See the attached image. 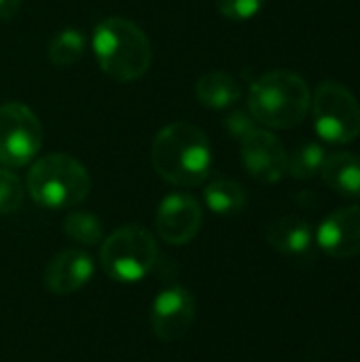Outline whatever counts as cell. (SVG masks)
<instances>
[{"label":"cell","mask_w":360,"mask_h":362,"mask_svg":"<svg viewBox=\"0 0 360 362\" xmlns=\"http://www.w3.org/2000/svg\"><path fill=\"white\" fill-rule=\"evenodd\" d=\"M204 199H206V206L214 214H223V216L238 214L248 204V195H246L244 187L231 178H216V180L208 182V187L204 191Z\"/></svg>","instance_id":"obj_16"},{"label":"cell","mask_w":360,"mask_h":362,"mask_svg":"<svg viewBox=\"0 0 360 362\" xmlns=\"http://www.w3.org/2000/svg\"><path fill=\"white\" fill-rule=\"evenodd\" d=\"M159 257L157 242L151 231L138 225H127L112 231L100 250V261L106 276L115 282H140L155 267Z\"/></svg>","instance_id":"obj_5"},{"label":"cell","mask_w":360,"mask_h":362,"mask_svg":"<svg viewBox=\"0 0 360 362\" xmlns=\"http://www.w3.org/2000/svg\"><path fill=\"white\" fill-rule=\"evenodd\" d=\"M312 104V91L303 76L291 70H272L259 76L248 91V112L272 129L297 127Z\"/></svg>","instance_id":"obj_2"},{"label":"cell","mask_w":360,"mask_h":362,"mask_svg":"<svg viewBox=\"0 0 360 362\" xmlns=\"http://www.w3.org/2000/svg\"><path fill=\"white\" fill-rule=\"evenodd\" d=\"M42 144L38 117L21 102L0 106V163L4 168L28 165Z\"/></svg>","instance_id":"obj_7"},{"label":"cell","mask_w":360,"mask_h":362,"mask_svg":"<svg viewBox=\"0 0 360 362\" xmlns=\"http://www.w3.org/2000/svg\"><path fill=\"white\" fill-rule=\"evenodd\" d=\"M265 240L282 255H303L314 242V231L299 216H280L265 227Z\"/></svg>","instance_id":"obj_13"},{"label":"cell","mask_w":360,"mask_h":362,"mask_svg":"<svg viewBox=\"0 0 360 362\" xmlns=\"http://www.w3.org/2000/svg\"><path fill=\"white\" fill-rule=\"evenodd\" d=\"M195 95L199 104L214 108V110H223V108L233 106L242 98V87H240V81L231 76L229 72L212 70L199 76L195 85Z\"/></svg>","instance_id":"obj_15"},{"label":"cell","mask_w":360,"mask_h":362,"mask_svg":"<svg viewBox=\"0 0 360 362\" xmlns=\"http://www.w3.org/2000/svg\"><path fill=\"white\" fill-rule=\"evenodd\" d=\"M240 151L246 172L259 182L274 185L286 176L289 153L274 134L257 127L240 140Z\"/></svg>","instance_id":"obj_8"},{"label":"cell","mask_w":360,"mask_h":362,"mask_svg":"<svg viewBox=\"0 0 360 362\" xmlns=\"http://www.w3.org/2000/svg\"><path fill=\"white\" fill-rule=\"evenodd\" d=\"M323 180L329 189L339 193L342 197L360 199V157L354 153H333L325 157L323 163Z\"/></svg>","instance_id":"obj_14"},{"label":"cell","mask_w":360,"mask_h":362,"mask_svg":"<svg viewBox=\"0 0 360 362\" xmlns=\"http://www.w3.org/2000/svg\"><path fill=\"white\" fill-rule=\"evenodd\" d=\"M204 212L199 202L187 193L168 195L157 210L155 227L163 242L172 246L189 244L202 229Z\"/></svg>","instance_id":"obj_10"},{"label":"cell","mask_w":360,"mask_h":362,"mask_svg":"<svg viewBox=\"0 0 360 362\" xmlns=\"http://www.w3.org/2000/svg\"><path fill=\"white\" fill-rule=\"evenodd\" d=\"M265 0H216V8L231 21H246L263 8Z\"/></svg>","instance_id":"obj_21"},{"label":"cell","mask_w":360,"mask_h":362,"mask_svg":"<svg viewBox=\"0 0 360 362\" xmlns=\"http://www.w3.org/2000/svg\"><path fill=\"white\" fill-rule=\"evenodd\" d=\"M85 53V36L74 28L57 32L49 42V62L57 68H68L76 64Z\"/></svg>","instance_id":"obj_17"},{"label":"cell","mask_w":360,"mask_h":362,"mask_svg":"<svg viewBox=\"0 0 360 362\" xmlns=\"http://www.w3.org/2000/svg\"><path fill=\"white\" fill-rule=\"evenodd\" d=\"M93 276V259L81 248H68L55 255L45 267V286L57 297L83 288Z\"/></svg>","instance_id":"obj_12"},{"label":"cell","mask_w":360,"mask_h":362,"mask_svg":"<svg viewBox=\"0 0 360 362\" xmlns=\"http://www.w3.org/2000/svg\"><path fill=\"white\" fill-rule=\"evenodd\" d=\"M21 6V0H0V21H11Z\"/></svg>","instance_id":"obj_23"},{"label":"cell","mask_w":360,"mask_h":362,"mask_svg":"<svg viewBox=\"0 0 360 362\" xmlns=\"http://www.w3.org/2000/svg\"><path fill=\"white\" fill-rule=\"evenodd\" d=\"M316 242L333 259H350L360 252V206L331 212L316 231Z\"/></svg>","instance_id":"obj_11"},{"label":"cell","mask_w":360,"mask_h":362,"mask_svg":"<svg viewBox=\"0 0 360 362\" xmlns=\"http://www.w3.org/2000/svg\"><path fill=\"white\" fill-rule=\"evenodd\" d=\"M151 161L155 172L170 185L197 187L212 168L210 140L197 125L176 121L166 125L153 140Z\"/></svg>","instance_id":"obj_1"},{"label":"cell","mask_w":360,"mask_h":362,"mask_svg":"<svg viewBox=\"0 0 360 362\" xmlns=\"http://www.w3.org/2000/svg\"><path fill=\"white\" fill-rule=\"evenodd\" d=\"M23 204V185L11 168H0V214H13Z\"/></svg>","instance_id":"obj_20"},{"label":"cell","mask_w":360,"mask_h":362,"mask_svg":"<svg viewBox=\"0 0 360 362\" xmlns=\"http://www.w3.org/2000/svg\"><path fill=\"white\" fill-rule=\"evenodd\" d=\"M195 320V299L182 286L161 291L151 305V329L161 341L182 339Z\"/></svg>","instance_id":"obj_9"},{"label":"cell","mask_w":360,"mask_h":362,"mask_svg":"<svg viewBox=\"0 0 360 362\" xmlns=\"http://www.w3.org/2000/svg\"><path fill=\"white\" fill-rule=\"evenodd\" d=\"M316 134L331 144H348L360 136V104L356 95L337 81H323L312 95Z\"/></svg>","instance_id":"obj_6"},{"label":"cell","mask_w":360,"mask_h":362,"mask_svg":"<svg viewBox=\"0 0 360 362\" xmlns=\"http://www.w3.org/2000/svg\"><path fill=\"white\" fill-rule=\"evenodd\" d=\"M25 187L36 204L59 210L79 206L89 195L91 178L79 159L66 153H53L40 157L30 168Z\"/></svg>","instance_id":"obj_4"},{"label":"cell","mask_w":360,"mask_h":362,"mask_svg":"<svg viewBox=\"0 0 360 362\" xmlns=\"http://www.w3.org/2000/svg\"><path fill=\"white\" fill-rule=\"evenodd\" d=\"M325 157H327V153L320 144H316V142L301 144L293 151V155H289L286 174H291L297 180H310L323 170Z\"/></svg>","instance_id":"obj_18"},{"label":"cell","mask_w":360,"mask_h":362,"mask_svg":"<svg viewBox=\"0 0 360 362\" xmlns=\"http://www.w3.org/2000/svg\"><path fill=\"white\" fill-rule=\"evenodd\" d=\"M93 53L100 68L115 81L129 83L144 76L153 62L149 36L125 17H108L93 32Z\"/></svg>","instance_id":"obj_3"},{"label":"cell","mask_w":360,"mask_h":362,"mask_svg":"<svg viewBox=\"0 0 360 362\" xmlns=\"http://www.w3.org/2000/svg\"><path fill=\"white\" fill-rule=\"evenodd\" d=\"M255 123H257V121L252 119V115H250V112H242V110H236V112H231V115L225 119V127H227V132H229L236 140H242V138L248 136L252 129H257Z\"/></svg>","instance_id":"obj_22"},{"label":"cell","mask_w":360,"mask_h":362,"mask_svg":"<svg viewBox=\"0 0 360 362\" xmlns=\"http://www.w3.org/2000/svg\"><path fill=\"white\" fill-rule=\"evenodd\" d=\"M64 233L68 238H72L79 244L85 246H95L102 242V225L98 221V216L89 214V212H70L64 218Z\"/></svg>","instance_id":"obj_19"}]
</instances>
